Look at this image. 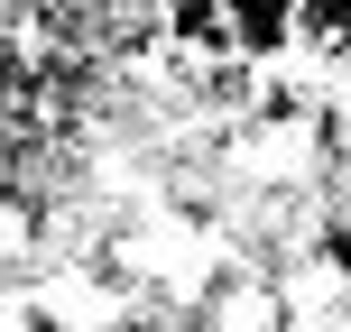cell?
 Segmentation results:
<instances>
[{
    "mask_svg": "<svg viewBox=\"0 0 351 332\" xmlns=\"http://www.w3.org/2000/svg\"><path fill=\"white\" fill-rule=\"evenodd\" d=\"M315 268H324V277L351 296V212H333V222L315 231Z\"/></svg>",
    "mask_w": 351,
    "mask_h": 332,
    "instance_id": "1",
    "label": "cell"
},
{
    "mask_svg": "<svg viewBox=\"0 0 351 332\" xmlns=\"http://www.w3.org/2000/svg\"><path fill=\"white\" fill-rule=\"evenodd\" d=\"M342 74H351V65H342Z\"/></svg>",
    "mask_w": 351,
    "mask_h": 332,
    "instance_id": "2",
    "label": "cell"
}]
</instances>
